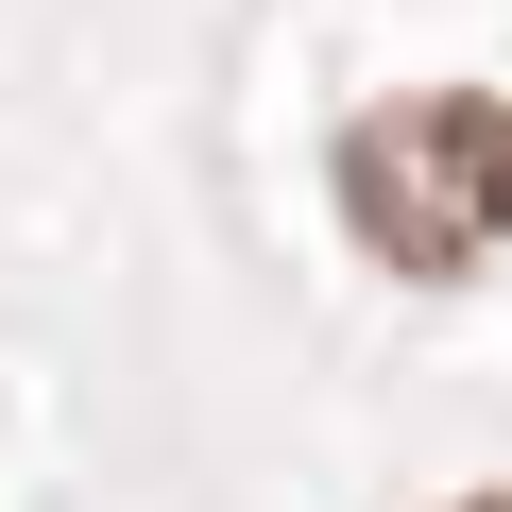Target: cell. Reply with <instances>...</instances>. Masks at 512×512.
Masks as SVG:
<instances>
[{
    "mask_svg": "<svg viewBox=\"0 0 512 512\" xmlns=\"http://www.w3.org/2000/svg\"><path fill=\"white\" fill-rule=\"evenodd\" d=\"M461 512H512V495H461Z\"/></svg>",
    "mask_w": 512,
    "mask_h": 512,
    "instance_id": "7a4b0ae2",
    "label": "cell"
},
{
    "mask_svg": "<svg viewBox=\"0 0 512 512\" xmlns=\"http://www.w3.org/2000/svg\"><path fill=\"white\" fill-rule=\"evenodd\" d=\"M342 222L393 274H478L512 239V103L478 86H410L376 120H342Z\"/></svg>",
    "mask_w": 512,
    "mask_h": 512,
    "instance_id": "6da1fadb",
    "label": "cell"
}]
</instances>
